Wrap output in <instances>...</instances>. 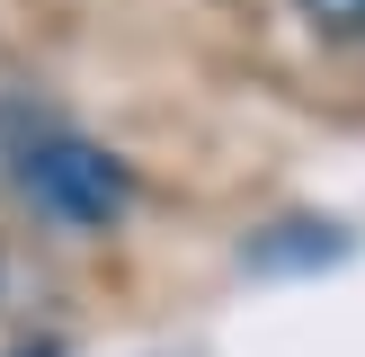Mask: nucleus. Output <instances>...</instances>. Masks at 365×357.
I'll list each match as a JSON object with an SVG mask.
<instances>
[{
    "mask_svg": "<svg viewBox=\"0 0 365 357\" xmlns=\"http://www.w3.org/2000/svg\"><path fill=\"white\" fill-rule=\"evenodd\" d=\"M0 161H9L18 196H27L45 223H63V232H116L125 214H134V161L107 152V143H89L81 125L36 116Z\"/></svg>",
    "mask_w": 365,
    "mask_h": 357,
    "instance_id": "nucleus-1",
    "label": "nucleus"
},
{
    "mask_svg": "<svg viewBox=\"0 0 365 357\" xmlns=\"http://www.w3.org/2000/svg\"><path fill=\"white\" fill-rule=\"evenodd\" d=\"M348 250H356V232H348V223H312V214H294V223H267V232H250L241 268L277 277V268H330V259H348Z\"/></svg>",
    "mask_w": 365,
    "mask_h": 357,
    "instance_id": "nucleus-2",
    "label": "nucleus"
},
{
    "mask_svg": "<svg viewBox=\"0 0 365 357\" xmlns=\"http://www.w3.org/2000/svg\"><path fill=\"white\" fill-rule=\"evenodd\" d=\"M294 18L321 45H365V0H294Z\"/></svg>",
    "mask_w": 365,
    "mask_h": 357,
    "instance_id": "nucleus-3",
    "label": "nucleus"
},
{
    "mask_svg": "<svg viewBox=\"0 0 365 357\" xmlns=\"http://www.w3.org/2000/svg\"><path fill=\"white\" fill-rule=\"evenodd\" d=\"M0 286H9V268H0Z\"/></svg>",
    "mask_w": 365,
    "mask_h": 357,
    "instance_id": "nucleus-4",
    "label": "nucleus"
}]
</instances>
